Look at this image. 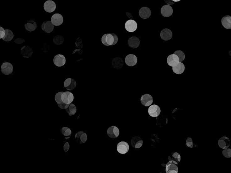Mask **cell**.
Here are the masks:
<instances>
[{"instance_id": "obj_1", "label": "cell", "mask_w": 231, "mask_h": 173, "mask_svg": "<svg viewBox=\"0 0 231 173\" xmlns=\"http://www.w3.org/2000/svg\"><path fill=\"white\" fill-rule=\"evenodd\" d=\"M118 42V37L115 34H107L104 35L102 38V42L105 46H113Z\"/></svg>"}, {"instance_id": "obj_2", "label": "cell", "mask_w": 231, "mask_h": 173, "mask_svg": "<svg viewBox=\"0 0 231 173\" xmlns=\"http://www.w3.org/2000/svg\"><path fill=\"white\" fill-rule=\"evenodd\" d=\"M13 66L10 63L4 62L1 66V71L5 75H10L13 72Z\"/></svg>"}, {"instance_id": "obj_3", "label": "cell", "mask_w": 231, "mask_h": 173, "mask_svg": "<svg viewBox=\"0 0 231 173\" xmlns=\"http://www.w3.org/2000/svg\"><path fill=\"white\" fill-rule=\"evenodd\" d=\"M148 113L149 115L151 117H158L160 114V108L157 105H151L148 108Z\"/></svg>"}, {"instance_id": "obj_4", "label": "cell", "mask_w": 231, "mask_h": 173, "mask_svg": "<svg viewBox=\"0 0 231 173\" xmlns=\"http://www.w3.org/2000/svg\"><path fill=\"white\" fill-rule=\"evenodd\" d=\"M125 28L129 32H134L137 29V22L132 19L127 20L125 24Z\"/></svg>"}, {"instance_id": "obj_5", "label": "cell", "mask_w": 231, "mask_h": 173, "mask_svg": "<svg viewBox=\"0 0 231 173\" xmlns=\"http://www.w3.org/2000/svg\"><path fill=\"white\" fill-rule=\"evenodd\" d=\"M117 151L121 154H125L128 152L129 145L126 142H121L117 145Z\"/></svg>"}, {"instance_id": "obj_6", "label": "cell", "mask_w": 231, "mask_h": 173, "mask_svg": "<svg viewBox=\"0 0 231 173\" xmlns=\"http://www.w3.org/2000/svg\"><path fill=\"white\" fill-rule=\"evenodd\" d=\"M166 172L167 173H177L178 167L177 165L174 163L172 160H169L165 166Z\"/></svg>"}, {"instance_id": "obj_7", "label": "cell", "mask_w": 231, "mask_h": 173, "mask_svg": "<svg viewBox=\"0 0 231 173\" xmlns=\"http://www.w3.org/2000/svg\"><path fill=\"white\" fill-rule=\"evenodd\" d=\"M43 8L46 12L51 13L56 9V5L53 1L48 0L44 3Z\"/></svg>"}, {"instance_id": "obj_8", "label": "cell", "mask_w": 231, "mask_h": 173, "mask_svg": "<svg viewBox=\"0 0 231 173\" xmlns=\"http://www.w3.org/2000/svg\"><path fill=\"white\" fill-rule=\"evenodd\" d=\"M152 97L148 94H145L141 97V104L145 107H148L153 102Z\"/></svg>"}, {"instance_id": "obj_9", "label": "cell", "mask_w": 231, "mask_h": 173, "mask_svg": "<svg viewBox=\"0 0 231 173\" xmlns=\"http://www.w3.org/2000/svg\"><path fill=\"white\" fill-rule=\"evenodd\" d=\"M62 100L65 103L70 104L74 100V95L70 92H66L62 94Z\"/></svg>"}, {"instance_id": "obj_10", "label": "cell", "mask_w": 231, "mask_h": 173, "mask_svg": "<svg viewBox=\"0 0 231 173\" xmlns=\"http://www.w3.org/2000/svg\"><path fill=\"white\" fill-rule=\"evenodd\" d=\"M66 62V58L62 55L58 54L55 55L53 59V63L54 65L57 67L62 66L65 64Z\"/></svg>"}, {"instance_id": "obj_11", "label": "cell", "mask_w": 231, "mask_h": 173, "mask_svg": "<svg viewBox=\"0 0 231 173\" xmlns=\"http://www.w3.org/2000/svg\"><path fill=\"white\" fill-rule=\"evenodd\" d=\"M180 62L179 57L177 55H170L167 58V63L168 65L171 67H174L177 66Z\"/></svg>"}, {"instance_id": "obj_12", "label": "cell", "mask_w": 231, "mask_h": 173, "mask_svg": "<svg viewBox=\"0 0 231 173\" xmlns=\"http://www.w3.org/2000/svg\"><path fill=\"white\" fill-rule=\"evenodd\" d=\"M107 133L108 137L111 139H115L119 136L120 131L116 127L112 126L108 128Z\"/></svg>"}, {"instance_id": "obj_13", "label": "cell", "mask_w": 231, "mask_h": 173, "mask_svg": "<svg viewBox=\"0 0 231 173\" xmlns=\"http://www.w3.org/2000/svg\"><path fill=\"white\" fill-rule=\"evenodd\" d=\"M161 13L164 17H169L173 14V9L169 5H164L161 9Z\"/></svg>"}, {"instance_id": "obj_14", "label": "cell", "mask_w": 231, "mask_h": 173, "mask_svg": "<svg viewBox=\"0 0 231 173\" xmlns=\"http://www.w3.org/2000/svg\"><path fill=\"white\" fill-rule=\"evenodd\" d=\"M52 24L54 26H60L63 22V17L62 14H53L51 18V21Z\"/></svg>"}, {"instance_id": "obj_15", "label": "cell", "mask_w": 231, "mask_h": 173, "mask_svg": "<svg viewBox=\"0 0 231 173\" xmlns=\"http://www.w3.org/2000/svg\"><path fill=\"white\" fill-rule=\"evenodd\" d=\"M20 53L23 57L30 58L32 55L33 50L30 46H24L21 48Z\"/></svg>"}, {"instance_id": "obj_16", "label": "cell", "mask_w": 231, "mask_h": 173, "mask_svg": "<svg viewBox=\"0 0 231 173\" xmlns=\"http://www.w3.org/2000/svg\"><path fill=\"white\" fill-rule=\"evenodd\" d=\"M218 145L222 149H226L229 147L230 141L228 137L225 136L221 137L218 140Z\"/></svg>"}, {"instance_id": "obj_17", "label": "cell", "mask_w": 231, "mask_h": 173, "mask_svg": "<svg viewBox=\"0 0 231 173\" xmlns=\"http://www.w3.org/2000/svg\"><path fill=\"white\" fill-rule=\"evenodd\" d=\"M125 61L128 66H133L137 64V58L135 55L129 54L126 57Z\"/></svg>"}, {"instance_id": "obj_18", "label": "cell", "mask_w": 231, "mask_h": 173, "mask_svg": "<svg viewBox=\"0 0 231 173\" xmlns=\"http://www.w3.org/2000/svg\"><path fill=\"white\" fill-rule=\"evenodd\" d=\"M173 33L169 29H164L161 31L160 37L163 40L169 41L172 39Z\"/></svg>"}, {"instance_id": "obj_19", "label": "cell", "mask_w": 231, "mask_h": 173, "mask_svg": "<svg viewBox=\"0 0 231 173\" xmlns=\"http://www.w3.org/2000/svg\"><path fill=\"white\" fill-rule=\"evenodd\" d=\"M42 30L46 33H51L54 29V25L50 21L44 22L42 25Z\"/></svg>"}, {"instance_id": "obj_20", "label": "cell", "mask_w": 231, "mask_h": 173, "mask_svg": "<svg viewBox=\"0 0 231 173\" xmlns=\"http://www.w3.org/2000/svg\"><path fill=\"white\" fill-rule=\"evenodd\" d=\"M139 15L143 19H147L151 14V10L147 7H143L139 10Z\"/></svg>"}, {"instance_id": "obj_21", "label": "cell", "mask_w": 231, "mask_h": 173, "mask_svg": "<svg viewBox=\"0 0 231 173\" xmlns=\"http://www.w3.org/2000/svg\"><path fill=\"white\" fill-rule=\"evenodd\" d=\"M76 86V81L72 78H68L64 82V87L67 90H72Z\"/></svg>"}, {"instance_id": "obj_22", "label": "cell", "mask_w": 231, "mask_h": 173, "mask_svg": "<svg viewBox=\"0 0 231 173\" xmlns=\"http://www.w3.org/2000/svg\"><path fill=\"white\" fill-rule=\"evenodd\" d=\"M128 44L131 48L136 49L140 46V40L137 37H132L129 39Z\"/></svg>"}, {"instance_id": "obj_23", "label": "cell", "mask_w": 231, "mask_h": 173, "mask_svg": "<svg viewBox=\"0 0 231 173\" xmlns=\"http://www.w3.org/2000/svg\"><path fill=\"white\" fill-rule=\"evenodd\" d=\"M143 144V141L140 137H134L131 140V145L135 148H141Z\"/></svg>"}, {"instance_id": "obj_24", "label": "cell", "mask_w": 231, "mask_h": 173, "mask_svg": "<svg viewBox=\"0 0 231 173\" xmlns=\"http://www.w3.org/2000/svg\"><path fill=\"white\" fill-rule=\"evenodd\" d=\"M75 139L76 142L80 144L85 143L87 140V135L83 132L80 131L77 133L75 136Z\"/></svg>"}, {"instance_id": "obj_25", "label": "cell", "mask_w": 231, "mask_h": 173, "mask_svg": "<svg viewBox=\"0 0 231 173\" xmlns=\"http://www.w3.org/2000/svg\"><path fill=\"white\" fill-rule=\"evenodd\" d=\"M124 61L120 57H115L112 61V66L116 69H121L123 66Z\"/></svg>"}, {"instance_id": "obj_26", "label": "cell", "mask_w": 231, "mask_h": 173, "mask_svg": "<svg viewBox=\"0 0 231 173\" xmlns=\"http://www.w3.org/2000/svg\"><path fill=\"white\" fill-rule=\"evenodd\" d=\"M221 23L224 28L226 29H231V16L226 15L222 18Z\"/></svg>"}, {"instance_id": "obj_27", "label": "cell", "mask_w": 231, "mask_h": 173, "mask_svg": "<svg viewBox=\"0 0 231 173\" xmlns=\"http://www.w3.org/2000/svg\"><path fill=\"white\" fill-rule=\"evenodd\" d=\"M24 27L29 32L34 31L37 29V23L35 20H29L24 25Z\"/></svg>"}, {"instance_id": "obj_28", "label": "cell", "mask_w": 231, "mask_h": 173, "mask_svg": "<svg viewBox=\"0 0 231 173\" xmlns=\"http://www.w3.org/2000/svg\"><path fill=\"white\" fill-rule=\"evenodd\" d=\"M185 70V67L181 62H179V63L176 66L173 67V72L177 75L182 74L184 72Z\"/></svg>"}, {"instance_id": "obj_29", "label": "cell", "mask_w": 231, "mask_h": 173, "mask_svg": "<svg viewBox=\"0 0 231 173\" xmlns=\"http://www.w3.org/2000/svg\"><path fill=\"white\" fill-rule=\"evenodd\" d=\"M5 30H6V34H5V37L3 38V39L5 42H10L14 38V34L11 30L7 29H5Z\"/></svg>"}, {"instance_id": "obj_30", "label": "cell", "mask_w": 231, "mask_h": 173, "mask_svg": "<svg viewBox=\"0 0 231 173\" xmlns=\"http://www.w3.org/2000/svg\"><path fill=\"white\" fill-rule=\"evenodd\" d=\"M169 160H172L173 162L176 164H178L180 160V154L177 152L173 153L172 156H169Z\"/></svg>"}, {"instance_id": "obj_31", "label": "cell", "mask_w": 231, "mask_h": 173, "mask_svg": "<svg viewBox=\"0 0 231 173\" xmlns=\"http://www.w3.org/2000/svg\"><path fill=\"white\" fill-rule=\"evenodd\" d=\"M66 111L68 114L69 116H72V115L76 114V111H77V109H76V106L75 105L71 103L68 107L66 109Z\"/></svg>"}, {"instance_id": "obj_32", "label": "cell", "mask_w": 231, "mask_h": 173, "mask_svg": "<svg viewBox=\"0 0 231 173\" xmlns=\"http://www.w3.org/2000/svg\"><path fill=\"white\" fill-rule=\"evenodd\" d=\"M52 41L56 45H60L64 42V38L63 36L57 35L53 38Z\"/></svg>"}, {"instance_id": "obj_33", "label": "cell", "mask_w": 231, "mask_h": 173, "mask_svg": "<svg viewBox=\"0 0 231 173\" xmlns=\"http://www.w3.org/2000/svg\"><path fill=\"white\" fill-rule=\"evenodd\" d=\"M61 130L62 133L66 137V139L70 138L72 134V131L70 128L67 127H63Z\"/></svg>"}, {"instance_id": "obj_34", "label": "cell", "mask_w": 231, "mask_h": 173, "mask_svg": "<svg viewBox=\"0 0 231 173\" xmlns=\"http://www.w3.org/2000/svg\"><path fill=\"white\" fill-rule=\"evenodd\" d=\"M173 54L177 55L179 57L180 62L183 61L185 59V55L184 52L181 51V50H177V51H175Z\"/></svg>"}, {"instance_id": "obj_35", "label": "cell", "mask_w": 231, "mask_h": 173, "mask_svg": "<svg viewBox=\"0 0 231 173\" xmlns=\"http://www.w3.org/2000/svg\"><path fill=\"white\" fill-rule=\"evenodd\" d=\"M223 155L226 158H231V148H226L223 149L222 151Z\"/></svg>"}, {"instance_id": "obj_36", "label": "cell", "mask_w": 231, "mask_h": 173, "mask_svg": "<svg viewBox=\"0 0 231 173\" xmlns=\"http://www.w3.org/2000/svg\"><path fill=\"white\" fill-rule=\"evenodd\" d=\"M63 92H58L56 94L55 97V100L57 104L61 103L62 102V95Z\"/></svg>"}, {"instance_id": "obj_37", "label": "cell", "mask_w": 231, "mask_h": 173, "mask_svg": "<svg viewBox=\"0 0 231 173\" xmlns=\"http://www.w3.org/2000/svg\"><path fill=\"white\" fill-rule=\"evenodd\" d=\"M76 47L79 49H81L83 47V44L82 43V39L81 38H78L76 42Z\"/></svg>"}, {"instance_id": "obj_38", "label": "cell", "mask_w": 231, "mask_h": 173, "mask_svg": "<svg viewBox=\"0 0 231 173\" xmlns=\"http://www.w3.org/2000/svg\"><path fill=\"white\" fill-rule=\"evenodd\" d=\"M186 145L188 147L190 148H193L194 146L193 143L192 139L191 138L188 137L186 140Z\"/></svg>"}, {"instance_id": "obj_39", "label": "cell", "mask_w": 231, "mask_h": 173, "mask_svg": "<svg viewBox=\"0 0 231 173\" xmlns=\"http://www.w3.org/2000/svg\"><path fill=\"white\" fill-rule=\"evenodd\" d=\"M70 104H67L64 103L63 102H62L61 103L57 104L58 106L62 109H67V108L68 107Z\"/></svg>"}, {"instance_id": "obj_40", "label": "cell", "mask_w": 231, "mask_h": 173, "mask_svg": "<svg viewBox=\"0 0 231 173\" xmlns=\"http://www.w3.org/2000/svg\"><path fill=\"white\" fill-rule=\"evenodd\" d=\"M6 34V30L2 27H0V39H3Z\"/></svg>"}, {"instance_id": "obj_41", "label": "cell", "mask_w": 231, "mask_h": 173, "mask_svg": "<svg viewBox=\"0 0 231 173\" xmlns=\"http://www.w3.org/2000/svg\"><path fill=\"white\" fill-rule=\"evenodd\" d=\"M24 42V40L22 38H17L16 39L14 40V42L17 44H22Z\"/></svg>"}, {"instance_id": "obj_42", "label": "cell", "mask_w": 231, "mask_h": 173, "mask_svg": "<svg viewBox=\"0 0 231 173\" xmlns=\"http://www.w3.org/2000/svg\"><path fill=\"white\" fill-rule=\"evenodd\" d=\"M69 148H70V145H69V143L67 142L64 145V150L65 152H67V151H68L69 150Z\"/></svg>"}, {"instance_id": "obj_43", "label": "cell", "mask_w": 231, "mask_h": 173, "mask_svg": "<svg viewBox=\"0 0 231 173\" xmlns=\"http://www.w3.org/2000/svg\"><path fill=\"white\" fill-rule=\"evenodd\" d=\"M166 3L168 5H172L175 4V2H173L172 0H164Z\"/></svg>"}, {"instance_id": "obj_44", "label": "cell", "mask_w": 231, "mask_h": 173, "mask_svg": "<svg viewBox=\"0 0 231 173\" xmlns=\"http://www.w3.org/2000/svg\"><path fill=\"white\" fill-rule=\"evenodd\" d=\"M126 15H127V16L128 17H129V18H133L132 16V14H130V13H128V12H127Z\"/></svg>"}, {"instance_id": "obj_45", "label": "cell", "mask_w": 231, "mask_h": 173, "mask_svg": "<svg viewBox=\"0 0 231 173\" xmlns=\"http://www.w3.org/2000/svg\"><path fill=\"white\" fill-rule=\"evenodd\" d=\"M172 1H173V2H175V3H176V2H179V1H180V0H172Z\"/></svg>"}]
</instances>
